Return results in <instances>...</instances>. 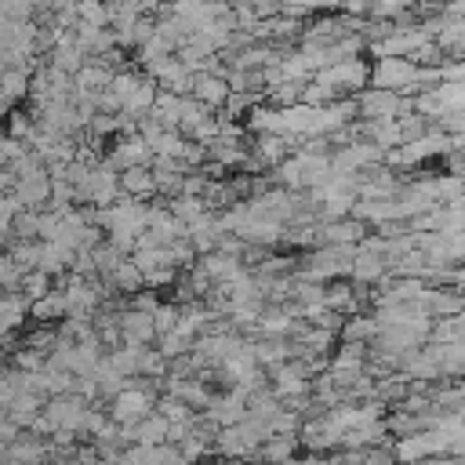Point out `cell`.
Listing matches in <instances>:
<instances>
[{"label":"cell","mask_w":465,"mask_h":465,"mask_svg":"<svg viewBox=\"0 0 465 465\" xmlns=\"http://www.w3.org/2000/svg\"><path fill=\"white\" fill-rule=\"evenodd\" d=\"M432 84H440L436 65H421L414 58L385 54L371 65V87H385V91H396V94H407V98H414L418 91H425Z\"/></svg>","instance_id":"cell-1"},{"label":"cell","mask_w":465,"mask_h":465,"mask_svg":"<svg viewBox=\"0 0 465 465\" xmlns=\"http://www.w3.org/2000/svg\"><path fill=\"white\" fill-rule=\"evenodd\" d=\"M352 98H356L360 120H396V116H403V113L414 109V98L396 94V91H385V87H363Z\"/></svg>","instance_id":"cell-2"},{"label":"cell","mask_w":465,"mask_h":465,"mask_svg":"<svg viewBox=\"0 0 465 465\" xmlns=\"http://www.w3.org/2000/svg\"><path fill=\"white\" fill-rule=\"evenodd\" d=\"M316 76L327 80L338 91V98H352L363 87H371V62L363 54H356V58H345V62H334V65L320 69Z\"/></svg>","instance_id":"cell-3"},{"label":"cell","mask_w":465,"mask_h":465,"mask_svg":"<svg viewBox=\"0 0 465 465\" xmlns=\"http://www.w3.org/2000/svg\"><path fill=\"white\" fill-rule=\"evenodd\" d=\"M87 411H91V400H84V396H76V392L51 396V400L44 403V418L51 421L54 432H58V429H73V432H80V425L87 421ZM54 432H51V436H54Z\"/></svg>","instance_id":"cell-4"},{"label":"cell","mask_w":465,"mask_h":465,"mask_svg":"<svg viewBox=\"0 0 465 465\" xmlns=\"http://www.w3.org/2000/svg\"><path fill=\"white\" fill-rule=\"evenodd\" d=\"M102 160H105L109 167L124 171V167L153 163V149H149V142H145L138 131H127V134H116V138L109 142V149L102 153Z\"/></svg>","instance_id":"cell-5"},{"label":"cell","mask_w":465,"mask_h":465,"mask_svg":"<svg viewBox=\"0 0 465 465\" xmlns=\"http://www.w3.org/2000/svg\"><path fill=\"white\" fill-rule=\"evenodd\" d=\"M15 203L25 211H44V203H51V174L47 167H33L29 174H22L11 189Z\"/></svg>","instance_id":"cell-6"},{"label":"cell","mask_w":465,"mask_h":465,"mask_svg":"<svg viewBox=\"0 0 465 465\" xmlns=\"http://www.w3.org/2000/svg\"><path fill=\"white\" fill-rule=\"evenodd\" d=\"M203 414L218 425V429H225V425H240V421H247V392L243 389H225V392H214L211 396V403L203 407Z\"/></svg>","instance_id":"cell-7"},{"label":"cell","mask_w":465,"mask_h":465,"mask_svg":"<svg viewBox=\"0 0 465 465\" xmlns=\"http://www.w3.org/2000/svg\"><path fill=\"white\" fill-rule=\"evenodd\" d=\"M120 334L124 345H156V320L149 309H120Z\"/></svg>","instance_id":"cell-8"},{"label":"cell","mask_w":465,"mask_h":465,"mask_svg":"<svg viewBox=\"0 0 465 465\" xmlns=\"http://www.w3.org/2000/svg\"><path fill=\"white\" fill-rule=\"evenodd\" d=\"M229 91H232V87H229V80H225L222 73H211V69L193 73V98L203 102L211 113H214V109H225Z\"/></svg>","instance_id":"cell-9"},{"label":"cell","mask_w":465,"mask_h":465,"mask_svg":"<svg viewBox=\"0 0 465 465\" xmlns=\"http://www.w3.org/2000/svg\"><path fill=\"white\" fill-rule=\"evenodd\" d=\"M120 193L131 196V200H149L156 196V174L149 163H138V167H124L120 171Z\"/></svg>","instance_id":"cell-10"},{"label":"cell","mask_w":465,"mask_h":465,"mask_svg":"<svg viewBox=\"0 0 465 465\" xmlns=\"http://www.w3.org/2000/svg\"><path fill=\"white\" fill-rule=\"evenodd\" d=\"M298 432H272V436H265L262 440V447H258V454H254V461H269V465H287L291 458H294V450H298Z\"/></svg>","instance_id":"cell-11"},{"label":"cell","mask_w":465,"mask_h":465,"mask_svg":"<svg viewBox=\"0 0 465 465\" xmlns=\"http://www.w3.org/2000/svg\"><path fill=\"white\" fill-rule=\"evenodd\" d=\"M65 312H69V302H65L62 287H51L44 298L29 302V320L33 323H54V320H65Z\"/></svg>","instance_id":"cell-12"},{"label":"cell","mask_w":465,"mask_h":465,"mask_svg":"<svg viewBox=\"0 0 465 465\" xmlns=\"http://www.w3.org/2000/svg\"><path fill=\"white\" fill-rule=\"evenodd\" d=\"M44 403H47V396H44V392H15V400L7 403V411H4V414H7L18 429H29V425L40 418Z\"/></svg>","instance_id":"cell-13"},{"label":"cell","mask_w":465,"mask_h":465,"mask_svg":"<svg viewBox=\"0 0 465 465\" xmlns=\"http://www.w3.org/2000/svg\"><path fill=\"white\" fill-rule=\"evenodd\" d=\"M102 283H105L109 291H120V294H138V291H145V276H142V269H138L131 258H124Z\"/></svg>","instance_id":"cell-14"},{"label":"cell","mask_w":465,"mask_h":465,"mask_svg":"<svg viewBox=\"0 0 465 465\" xmlns=\"http://www.w3.org/2000/svg\"><path fill=\"white\" fill-rule=\"evenodd\" d=\"M4 127H7L11 138H18V142H25V145H29L33 134H36V120H33V113H25V109H11Z\"/></svg>","instance_id":"cell-15"},{"label":"cell","mask_w":465,"mask_h":465,"mask_svg":"<svg viewBox=\"0 0 465 465\" xmlns=\"http://www.w3.org/2000/svg\"><path fill=\"white\" fill-rule=\"evenodd\" d=\"M51 287H54V276H47V272H40V269H29V272L22 276V294H25L29 302L44 298Z\"/></svg>","instance_id":"cell-16"},{"label":"cell","mask_w":465,"mask_h":465,"mask_svg":"<svg viewBox=\"0 0 465 465\" xmlns=\"http://www.w3.org/2000/svg\"><path fill=\"white\" fill-rule=\"evenodd\" d=\"M7 458V440H0V461Z\"/></svg>","instance_id":"cell-17"},{"label":"cell","mask_w":465,"mask_h":465,"mask_svg":"<svg viewBox=\"0 0 465 465\" xmlns=\"http://www.w3.org/2000/svg\"><path fill=\"white\" fill-rule=\"evenodd\" d=\"M7 138H11V134H7V127H4V124H0V145H4V142H7Z\"/></svg>","instance_id":"cell-18"}]
</instances>
